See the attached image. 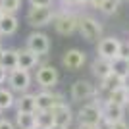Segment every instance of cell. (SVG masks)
Here are the masks:
<instances>
[{
    "mask_svg": "<svg viewBox=\"0 0 129 129\" xmlns=\"http://www.w3.org/2000/svg\"><path fill=\"white\" fill-rule=\"evenodd\" d=\"M77 31L81 33V37L89 41V43H94L98 39H102V25L91 16H83L79 17V29Z\"/></svg>",
    "mask_w": 129,
    "mask_h": 129,
    "instance_id": "obj_1",
    "label": "cell"
},
{
    "mask_svg": "<svg viewBox=\"0 0 129 129\" xmlns=\"http://www.w3.org/2000/svg\"><path fill=\"white\" fill-rule=\"evenodd\" d=\"M54 10L50 6H31L27 12V21L33 27H44L52 21Z\"/></svg>",
    "mask_w": 129,
    "mask_h": 129,
    "instance_id": "obj_2",
    "label": "cell"
},
{
    "mask_svg": "<svg viewBox=\"0 0 129 129\" xmlns=\"http://www.w3.org/2000/svg\"><path fill=\"white\" fill-rule=\"evenodd\" d=\"M54 29L60 33V35H71L79 29V17L73 16V14H54L52 17Z\"/></svg>",
    "mask_w": 129,
    "mask_h": 129,
    "instance_id": "obj_3",
    "label": "cell"
},
{
    "mask_svg": "<svg viewBox=\"0 0 129 129\" xmlns=\"http://www.w3.org/2000/svg\"><path fill=\"white\" fill-rule=\"evenodd\" d=\"M96 94H98V91H96V87L92 85L91 81L79 79V81H75V83L71 85V98L77 100V102L87 100V98H91V96H96Z\"/></svg>",
    "mask_w": 129,
    "mask_h": 129,
    "instance_id": "obj_4",
    "label": "cell"
},
{
    "mask_svg": "<svg viewBox=\"0 0 129 129\" xmlns=\"http://www.w3.org/2000/svg\"><path fill=\"white\" fill-rule=\"evenodd\" d=\"M8 81H10L12 91L25 92L27 89H29V85H31V75H29V71H27V70H19V68H16V70L10 71Z\"/></svg>",
    "mask_w": 129,
    "mask_h": 129,
    "instance_id": "obj_5",
    "label": "cell"
},
{
    "mask_svg": "<svg viewBox=\"0 0 129 129\" xmlns=\"http://www.w3.org/2000/svg\"><path fill=\"white\" fill-rule=\"evenodd\" d=\"M37 83L43 89H52L56 83H58V70L54 66L44 64L37 70Z\"/></svg>",
    "mask_w": 129,
    "mask_h": 129,
    "instance_id": "obj_6",
    "label": "cell"
},
{
    "mask_svg": "<svg viewBox=\"0 0 129 129\" xmlns=\"http://www.w3.org/2000/svg\"><path fill=\"white\" fill-rule=\"evenodd\" d=\"M119 44H121V41L116 39V37L100 39V41H98V48H96L98 56H100V58H106V60H114L119 52Z\"/></svg>",
    "mask_w": 129,
    "mask_h": 129,
    "instance_id": "obj_7",
    "label": "cell"
},
{
    "mask_svg": "<svg viewBox=\"0 0 129 129\" xmlns=\"http://www.w3.org/2000/svg\"><path fill=\"white\" fill-rule=\"evenodd\" d=\"M100 119H102V106H100V104H96V102L85 104V106L79 110V123L96 125Z\"/></svg>",
    "mask_w": 129,
    "mask_h": 129,
    "instance_id": "obj_8",
    "label": "cell"
},
{
    "mask_svg": "<svg viewBox=\"0 0 129 129\" xmlns=\"http://www.w3.org/2000/svg\"><path fill=\"white\" fill-rule=\"evenodd\" d=\"M52 116H54V123L62 125V127H70L73 121V112L66 102H60L52 108Z\"/></svg>",
    "mask_w": 129,
    "mask_h": 129,
    "instance_id": "obj_9",
    "label": "cell"
},
{
    "mask_svg": "<svg viewBox=\"0 0 129 129\" xmlns=\"http://www.w3.org/2000/svg\"><path fill=\"white\" fill-rule=\"evenodd\" d=\"M27 48L31 50V52L35 54H46L50 48V43H48V37L44 35V33H33V35H29V39H27Z\"/></svg>",
    "mask_w": 129,
    "mask_h": 129,
    "instance_id": "obj_10",
    "label": "cell"
},
{
    "mask_svg": "<svg viewBox=\"0 0 129 129\" xmlns=\"http://www.w3.org/2000/svg\"><path fill=\"white\" fill-rule=\"evenodd\" d=\"M123 114H125V106H119V104L110 102V100H106V102L102 104V118L108 119L110 123L121 121V119H123Z\"/></svg>",
    "mask_w": 129,
    "mask_h": 129,
    "instance_id": "obj_11",
    "label": "cell"
},
{
    "mask_svg": "<svg viewBox=\"0 0 129 129\" xmlns=\"http://www.w3.org/2000/svg\"><path fill=\"white\" fill-rule=\"evenodd\" d=\"M35 100H37V110H52L56 104L64 102L62 94H54V92H48V91L35 94Z\"/></svg>",
    "mask_w": 129,
    "mask_h": 129,
    "instance_id": "obj_12",
    "label": "cell"
},
{
    "mask_svg": "<svg viewBox=\"0 0 129 129\" xmlns=\"http://www.w3.org/2000/svg\"><path fill=\"white\" fill-rule=\"evenodd\" d=\"M85 60H87L85 52H81V50H77V48H71V50H68V52L64 54L62 62H64V66L70 71H75V70H79V68H83Z\"/></svg>",
    "mask_w": 129,
    "mask_h": 129,
    "instance_id": "obj_13",
    "label": "cell"
},
{
    "mask_svg": "<svg viewBox=\"0 0 129 129\" xmlns=\"http://www.w3.org/2000/svg\"><path fill=\"white\" fill-rule=\"evenodd\" d=\"M39 64V54L31 52L29 48H23V50H17V68L19 70H33L35 66Z\"/></svg>",
    "mask_w": 129,
    "mask_h": 129,
    "instance_id": "obj_14",
    "label": "cell"
},
{
    "mask_svg": "<svg viewBox=\"0 0 129 129\" xmlns=\"http://www.w3.org/2000/svg\"><path fill=\"white\" fill-rule=\"evenodd\" d=\"M91 70L98 79H104L108 73H112V60H106V58H100V56H98V58L92 62Z\"/></svg>",
    "mask_w": 129,
    "mask_h": 129,
    "instance_id": "obj_15",
    "label": "cell"
},
{
    "mask_svg": "<svg viewBox=\"0 0 129 129\" xmlns=\"http://www.w3.org/2000/svg\"><path fill=\"white\" fill-rule=\"evenodd\" d=\"M16 123L19 129H35L37 127V114L35 112H17Z\"/></svg>",
    "mask_w": 129,
    "mask_h": 129,
    "instance_id": "obj_16",
    "label": "cell"
},
{
    "mask_svg": "<svg viewBox=\"0 0 129 129\" xmlns=\"http://www.w3.org/2000/svg\"><path fill=\"white\" fill-rule=\"evenodd\" d=\"M17 31V19L14 14H6L0 17V35H14Z\"/></svg>",
    "mask_w": 129,
    "mask_h": 129,
    "instance_id": "obj_17",
    "label": "cell"
},
{
    "mask_svg": "<svg viewBox=\"0 0 129 129\" xmlns=\"http://www.w3.org/2000/svg\"><path fill=\"white\" fill-rule=\"evenodd\" d=\"M118 87H121V75H118L116 71L108 73L104 79H100V91H104V92H112Z\"/></svg>",
    "mask_w": 129,
    "mask_h": 129,
    "instance_id": "obj_18",
    "label": "cell"
},
{
    "mask_svg": "<svg viewBox=\"0 0 129 129\" xmlns=\"http://www.w3.org/2000/svg\"><path fill=\"white\" fill-rule=\"evenodd\" d=\"M16 104H17V112H37L35 94H23L21 98L16 100Z\"/></svg>",
    "mask_w": 129,
    "mask_h": 129,
    "instance_id": "obj_19",
    "label": "cell"
},
{
    "mask_svg": "<svg viewBox=\"0 0 129 129\" xmlns=\"http://www.w3.org/2000/svg\"><path fill=\"white\" fill-rule=\"evenodd\" d=\"M108 100L119 104V106H127L129 104V91L125 89V87H118L116 91L108 92Z\"/></svg>",
    "mask_w": 129,
    "mask_h": 129,
    "instance_id": "obj_20",
    "label": "cell"
},
{
    "mask_svg": "<svg viewBox=\"0 0 129 129\" xmlns=\"http://www.w3.org/2000/svg\"><path fill=\"white\" fill-rule=\"evenodd\" d=\"M37 127L39 129H48L54 125V116L52 110H37Z\"/></svg>",
    "mask_w": 129,
    "mask_h": 129,
    "instance_id": "obj_21",
    "label": "cell"
},
{
    "mask_svg": "<svg viewBox=\"0 0 129 129\" xmlns=\"http://www.w3.org/2000/svg\"><path fill=\"white\" fill-rule=\"evenodd\" d=\"M0 64L4 66L8 71L16 70L17 68V50H12V48L4 50V56H2V62H0Z\"/></svg>",
    "mask_w": 129,
    "mask_h": 129,
    "instance_id": "obj_22",
    "label": "cell"
},
{
    "mask_svg": "<svg viewBox=\"0 0 129 129\" xmlns=\"http://www.w3.org/2000/svg\"><path fill=\"white\" fill-rule=\"evenodd\" d=\"M119 4H121V0H100L98 10L102 14H106V16H112V14H116L119 10Z\"/></svg>",
    "mask_w": 129,
    "mask_h": 129,
    "instance_id": "obj_23",
    "label": "cell"
},
{
    "mask_svg": "<svg viewBox=\"0 0 129 129\" xmlns=\"http://www.w3.org/2000/svg\"><path fill=\"white\" fill-rule=\"evenodd\" d=\"M112 71H116L118 75L123 77L125 73H129V60H127V58H119V56H116V58L112 60Z\"/></svg>",
    "mask_w": 129,
    "mask_h": 129,
    "instance_id": "obj_24",
    "label": "cell"
},
{
    "mask_svg": "<svg viewBox=\"0 0 129 129\" xmlns=\"http://www.w3.org/2000/svg\"><path fill=\"white\" fill-rule=\"evenodd\" d=\"M16 104V98H14V92L10 89H0V110H8Z\"/></svg>",
    "mask_w": 129,
    "mask_h": 129,
    "instance_id": "obj_25",
    "label": "cell"
},
{
    "mask_svg": "<svg viewBox=\"0 0 129 129\" xmlns=\"http://www.w3.org/2000/svg\"><path fill=\"white\" fill-rule=\"evenodd\" d=\"M19 4H21V0H0V6H2V10L6 14H14V12L19 10Z\"/></svg>",
    "mask_w": 129,
    "mask_h": 129,
    "instance_id": "obj_26",
    "label": "cell"
},
{
    "mask_svg": "<svg viewBox=\"0 0 129 129\" xmlns=\"http://www.w3.org/2000/svg\"><path fill=\"white\" fill-rule=\"evenodd\" d=\"M118 56H119V58H127L129 60V43H121V44H119Z\"/></svg>",
    "mask_w": 129,
    "mask_h": 129,
    "instance_id": "obj_27",
    "label": "cell"
},
{
    "mask_svg": "<svg viewBox=\"0 0 129 129\" xmlns=\"http://www.w3.org/2000/svg\"><path fill=\"white\" fill-rule=\"evenodd\" d=\"M112 125L114 123H110V121H108V119H100V121H98V123H96V129H112Z\"/></svg>",
    "mask_w": 129,
    "mask_h": 129,
    "instance_id": "obj_28",
    "label": "cell"
},
{
    "mask_svg": "<svg viewBox=\"0 0 129 129\" xmlns=\"http://www.w3.org/2000/svg\"><path fill=\"white\" fill-rule=\"evenodd\" d=\"M31 6H52V0H29Z\"/></svg>",
    "mask_w": 129,
    "mask_h": 129,
    "instance_id": "obj_29",
    "label": "cell"
},
{
    "mask_svg": "<svg viewBox=\"0 0 129 129\" xmlns=\"http://www.w3.org/2000/svg\"><path fill=\"white\" fill-rule=\"evenodd\" d=\"M0 129H16V127H14V123L8 121V119H0Z\"/></svg>",
    "mask_w": 129,
    "mask_h": 129,
    "instance_id": "obj_30",
    "label": "cell"
},
{
    "mask_svg": "<svg viewBox=\"0 0 129 129\" xmlns=\"http://www.w3.org/2000/svg\"><path fill=\"white\" fill-rule=\"evenodd\" d=\"M112 129H129V125L125 123L123 119H121V121H118V123H114V125H112Z\"/></svg>",
    "mask_w": 129,
    "mask_h": 129,
    "instance_id": "obj_31",
    "label": "cell"
},
{
    "mask_svg": "<svg viewBox=\"0 0 129 129\" xmlns=\"http://www.w3.org/2000/svg\"><path fill=\"white\" fill-rule=\"evenodd\" d=\"M6 71H8V70H6L4 66L0 64V85H2V83L6 81Z\"/></svg>",
    "mask_w": 129,
    "mask_h": 129,
    "instance_id": "obj_32",
    "label": "cell"
},
{
    "mask_svg": "<svg viewBox=\"0 0 129 129\" xmlns=\"http://www.w3.org/2000/svg\"><path fill=\"white\" fill-rule=\"evenodd\" d=\"M64 4H68V6H75V4H85V0H62Z\"/></svg>",
    "mask_w": 129,
    "mask_h": 129,
    "instance_id": "obj_33",
    "label": "cell"
},
{
    "mask_svg": "<svg viewBox=\"0 0 129 129\" xmlns=\"http://www.w3.org/2000/svg\"><path fill=\"white\" fill-rule=\"evenodd\" d=\"M121 87H125V89L129 91V73H125V75L121 77Z\"/></svg>",
    "mask_w": 129,
    "mask_h": 129,
    "instance_id": "obj_34",
    "label": "cell"
},
{
    "mask_svg": "<svg viewBox=\"0 0 129 129\" xmlns=\"http://www.w3.org/2000/svg\"><path fill=\"white\" fill-rule=\"evenodd\" d=\"M79 129H96V125H91V123H79Z\"/></svg>",
    "mask_w": 129,
    "mask_h": 129,
    "instance_id": "obj_35",
    "label": "cell"
},
{
    "mask_svg": "<svg viewBox=\"0 0 129 129\" xmlns=\"http://www.w3.org/2000/svg\"><path fill=\"white\" fill-rule=\"evenodd\" d=\"M85 4H91V6H94V8H98L100 0H85Z\"/></svg>",
    "mask_w": 129,
    "mask_h": 129,
    "instance_id": "obj_36",
    "label": "cell"
},
{
    "mask_svg": "<svg viewBox=\"0 0 129 129\" xmlns=\"http://www.w3.org/2000/svg\"><path fill=\"white\" fill-rule=\"evenodd\" d=\"M48 129H68V127H62V125H56V123H54L52 127H48Z\"/></svg>",
    "mask_w": 129,
    "mask_h": 129,
    "instance_id": "obj_37",
    "label": "cell"
},
{
    "mask_svg": "<svg viewBox=\"0 0 129 129\" xmlns=\"http://www.w3.org/2000/svg\"><path fill=\"white\" fill-rule=\"evenodd\" d=\"M2 56H4V48L0 46V62H2Z\"/></svg>",
    "mask_w": 129,
    "mask_h": 129,
    "instance_id": "obj_38",
    "label": "cell"
},
{
    "mask_svg": "<svg viewBox=\"0 0 129 129\" xmlns=\"http://www.w3.org/2000/svg\"><path fill=\"white\" fill-rule=\"evenodd\" d=\"M4 16V10H2V6H0V17Z\"/></svg>",
    "mask_w": 129,
    "mask_h": 129,
    "instance_id": "obj_39",
    "label": "cell"
},
{
    "mask_svg": "<svg viewBox=\"0 0 129 129\" xmlns=\"http://www.w3.org/2000/svg\"><path fill=\"white\" fill-rule=\"evenodd\" d=\"M125 108H127V110H129V104H127V106H125Z\"/></svg>",
    "mask_w": 129,
    "mask_h": 129,
    "instance_id": "obj_40",
    "label": "cell"
}]
</instances>
